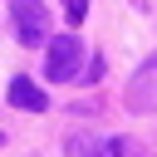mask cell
Masks as SVG:
<instances>
[{"label": "cell", "mask_w": 157, "mask_h": 157, "mask_svg": "<svg viewBox=\"0 0 157 157\" xmlns=\"http://www.w3.org/2000/svg\"><path fill=\"white\" fill-rule=\"evenodd\" d=\"M98 78H103V54H93V59L83 64V78H78V83H98Z\"/></svg>", "instance_id": "6"}, {"label": "cell", "mask_w": 157, "mask_h": 157, "mask_svg": "<svg viewBox=\"0 0 157 157\" xmlns=\"http://www.w3.org/2000/svg\"><path fill=\"white\" fill-rule=\"evenodd\" d=\"M64 157H113V142L98 137V132H69Z\"/></svg>", "instance_id": "5"}, {"label": "cell", "mask_w": 157, "mask_h": 157, "mask_svg": "<svg viewBox=\"0 0 157 157\" xmlns=\"http://www.w3.org/2000/svg\"><path fill=\"white\" fill-rule=\"evenodd\" d=\"M44 78H59V83L83 78V39L78 34L49 39V49H44Z\"/></svg>", "instance_id": "1"}, {"label": "cell", "mask_w": 157, "mask_h": 157, "mask_svg": "<svg viewBox=\"0 0 157 157\" xmlns=\"http://www.w3.org/2000/svg\"><path fill=\"white\" fill-rule=\"evenodd\" d=\"M10 25H15V39L25 49L49 44V10H44V0H10Z\"/></svg>", "instance_id": "2"}, {"label": "cell", "mask_w": 157, "mask_h": 157, "mask_svg": "<svg viewBox=\"0 0 157 157\" xmlns=\"http://www.w3.org/2000/svg\"><path fill=\"white\" fill-rule=\"evenodd\" d=\"M5 98H10V108H25V113H44V108H49V93H44L29 74H15L10 88H5Z\"/></svg>", "instance_id": "4"}, {"label": "cell", "mask_w": 157, "mask_h": 157, "mask_svg": "<svg viewBox=\"0 0 157 157\" xmlns=\"http://www.w3.org/2000/svg\"><path fill=\"white\" fill-rule=\"evenodd\" d=\"M83 15H88V5H83V0H69V25H78Z\"/></svg>", "instance_id": "7"}, {"label": "cell", "mask_w": 157, "mask_h": 157, "mask_svg": "<svg viewBox=\"0 0 157 157\" xmlns=\"http://www.w3.org/2000/svg\"><path fill=\"white\" fill-rule=\"evenodd\" d=\"M123 103H128L132 113H157V54H152V59L132 74V83H128Z\"/></svg>", "instance_id": "3"}]
</instances>
